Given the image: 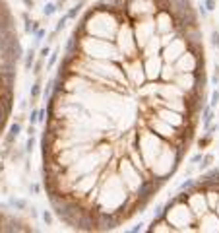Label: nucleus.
I'll return each instance as SVG.
<instances>
[{
  "mask_svg": "<svg viewBox=\"0 0 219 233\" xmlns=\"http://www.w3.org/2000/svg\"><path fill=\"white\" fill-rule=\"evenodd\" d=\"M208 93L192 0H95L49 88L43 189L76 231H113L144 212L186 159Z\"/></svg>",
  "mask_w": 219,
  "mask_h": 233,
  "instance_id": "1",
  "label": "nucleus"
},
{
  "mask_svg": "<svg viewBox=\"0 0 219 233\" xmlns=\"http://www.w3.org/2000/svg\"><path fill=\"white\" fill-rule=\"evenodd\" d=\"M149 231L219 233V169L186 183L153 218Z\"/></svg>",
  "mask_w": 219,
  "mask_h": 233,
  "instance_id": "2",
  "label": "nucleus"
},
{
  "mask_svg": "<svg viewBox=\"0 0 219 233\" xmlns=\"http://www.w3.org/2000/svg\"><path fill=\"white\" fill-rule=\"evenodd\" d=\"M22 41L16 16L6 0H0V138L12 117L16 97L18 66L22 60Z\"/></svg>",
  "mask_w": 219,
  "mask_h": 233,
  "instance_id": "3",
  "label": "nucleus"
}]
</instances>
